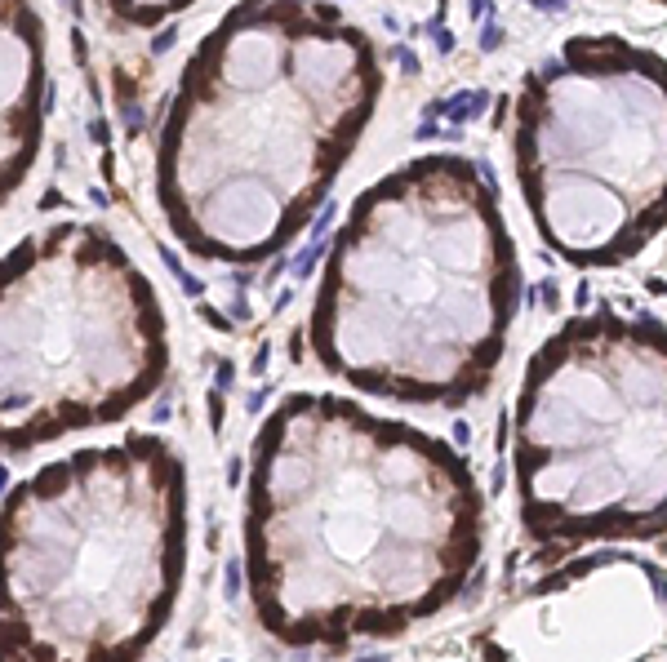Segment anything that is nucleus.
<instances>
[{
	"instance_id": "nucleus-2",
	"label": "nucleus",
	"mask_w": 667,
	"mask_h": 662,
	"mask_svg": "<svg viewBox=\"0 0 667 662\" xmlns=\"http://www.w3.org/2000/svg\"><path fill=\"white\" fill-rule=\"evenodd\" d=\"M365 31L316 0H245L187 62L160 205L196 254L254 262L321 205L378 98Z\"/></svg>"
},
{
	"instance_id": "nucleus-6",
	"label": "nucleus",
	"mask_w": 667,
	"mask_h": 662,
	"mask_svg": "<svg viewBox=\"0 0 667 662\" xmlns=\"http://www.w3.org/2000/svg\"><path fill=\"white\" fill-rule=\"evenodd\" d=\"M165 360L156 293L103 231L62 223L0 258V449L121 418Z\"/></svg>"
},
{
	"instance_id": "nucleus-3",
	"label": "nucleus",
	"mask_w": 667,
	"mask_h": 662,
	"mask_svg": "<svg viewBox=\"0 0 667 662\" xmlns=\"http://www.w3.org/2000/svg\"><path fill=\"white\" fill-rule=\"evenodd\" d=\"M516 307V254L472 164L427 156L352 209L312 347L356 387L463 405L494 378Z\"/></svg>"
},
{
	"instance_id": "nucleus-4",
	"label": "nucleus",
	"mask_w": 667,
	"mask_h": 662,
	"mask_svg": "<svg viewBox=\"0 0 667 662\" xmlns=\"http://www.w3.org/2000/svg\"><path fill=\"white\" fill-rule=\"evenodd\" d=\"M182 556V462L156 436L36 471L0 511V662H138Z\"/></svg>"
},
{
	"instance_id": "nucleus-1",
	"label": "nucleus",
	"mask_w": 667,
	"mask_h": 662,
	"mask_svg": "<svg viewBox=\"0 0 667 662\" xmlns=\"http://www.w3.org/2000/svg\"><path fill=\"white\" fill-rule=\"evenodd\" d=\"M245 538L267 632L343 649L463 591L480 498L441 440L334 395H290L254 444Z\"/></svg>"
},
{
	"instance_id": "nucleus-7",
	"label": "nucleus",
	"mask_w": 667,
	"mask_h": 662,
	"mask_svg": "<svg viewBox=\"0 0 667 662\" xmlns=\"http://www.w3.org/2000/svg\"><path fill=\"white\" fill-rule=\"evenodd\" d=\"M516 164L539 231L583 267L619 262L658 231L663 72L623 40H570L521 98Z\"/></svg>"
},
{
	"instance_id": "nucleus-8",
	"label": "nucleus",
	"mask_w": 667,
	"mask_h": 662,
	"mask_svg": "<svg viewBox=\"0 0 667 662\" xmlns=\"http://www.w3.org/2000/svg\"><path fill=\"white\" fill-rule=\"evenodd\" d=\"M45 62L31 0H0V201L23 183L40 142Z\"/></svg>"
},
{
	"instance_id": "nucleus-5",
	"label": "nucleus",
	"mask_w": 667,
	"mask_h": 662,
	"mask_svg": "<svg viewBox=\"0 0 667 662\" xmlns=\"http://www.w3.org/2000/svg\"><path fill=\"white\" fill-rule=\"evenodd\" d=\"M516 476L539 542L649 538L663 529L658 320H574L529 360Z\"/></svg>"
}]
</instances>
